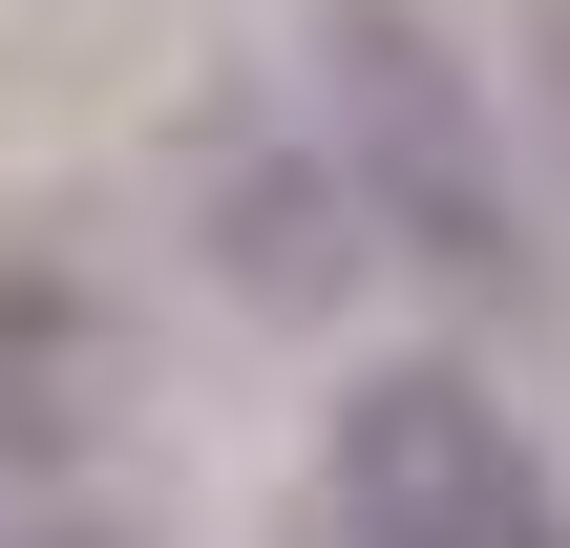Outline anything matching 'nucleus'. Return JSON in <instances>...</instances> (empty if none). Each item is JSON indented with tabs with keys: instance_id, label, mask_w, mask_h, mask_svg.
I'll use <instances>...</instances> for the list:
<instances>
[{
	"instance_id": "nucleus-1",
	"label": "nucleus",
	"mask_w": 570,
	"mask_h": 548,
	"mask_svg": "<svg viewBox=\"0 0 570 548\" xmlns=\"http://www.w3.org/2000/svg\"><path fill=\"white\" fill-rule=\"evenodd\" d=\"M317 148H338L360 232L402 275H444V296H529L550 275V211L508 169V106H487V63L423 0H317Z\"/></svg>"
},
{
	"instance_id": "nucleus-2",
	"label": "nucleus",
	"mask_w": 570,
	"mask_h": 548,
	"mask_svg": "<svg viewBox=\"0 0 570 548\" xmlns=\"http://www.w3.org/2000/svg\"><path fill=\"white\" fill-rule=\"evenodd\" d=\"M338 528L360 548H570V507L465 359H381L338 401Z\"/></svg>"
},
{
	"instance_id": "nucleus-3",
	"label": "nucleus",
	"mask_w": 570,
	"mask_h": 548,
	"mask_svg": "<svg viewBox=\"0 0 570 548\" xmlns=\"http://www.w3.org/2000/svg\"><path fill=\"white\" fill-rule=\"evenodd\" d=\"M190 211H212V275H233L254 317H338V296L381 275V232H360V190H338V148H296V127H212V169H190Z\"/></svg>"
},
{
	"instance_id": "nucleus-4",
	"label": "nucleus",
	"mask_w": 570,
	"mask_h": 548,
	"mask_svg": "<svg viewBox=\"0 0 570 548\" xmlns=\"http://www.w3.org/2000/svg\"><path fill=\"white\" fill-rule=\"evenodd\" d=\"M106 422H127V317H106V275H63V253H0V486L85 465Z\"/></svg>"
},
{
	"instance_id": "nucleus-5",
	"label": "nucleus",
	"mask_w": 570,
	"mask_h": 548,
	"mask_svg": "<svg viewBox=\"0 0 570 548\" xmlns=\"http://www.w3.org/2000/svg\"><path fill=\"white\" fill-rule=\"evenodd\" d=\"M0 548H127V528H0Z\"/></svg>"
},
{
	"instance_id": "nucleus-6",
	"label": "nucleus",
	"mask_w": 570,
	"mask_h": 548,
	"mask_svg": "<svg viewBox=\"0 0 570 548\" xmlns=\"http://www.w3.org/2000/svg\"><path fill=\"white\" fill-rule=\"evenodd\" d=\"M550 127H570V21H550Z\"/></svg>"
}]
</instances>
